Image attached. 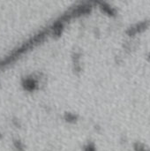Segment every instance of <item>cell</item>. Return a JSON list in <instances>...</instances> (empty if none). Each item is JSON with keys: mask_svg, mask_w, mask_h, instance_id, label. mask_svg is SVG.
<instances>
[{"mask_svg": "<svg viewBox=\"0 0 150 151\" xmlns=\"http://www.w3.org/2000/svg\"><path fill=\"white\" fill-rule=\"evenodd\" d=\"M85 151H95V148H94V147H92L91 145H89V144H88V145L86 147Z\"/></svg>", "mask_w": 150, "mask_h": 151, "instance_id": "cell-1", "label": "cell"}]
</instances>
